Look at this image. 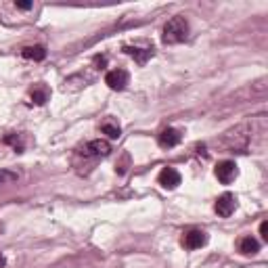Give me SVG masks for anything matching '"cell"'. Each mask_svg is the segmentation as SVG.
<instances>
[{
  "label": "cell",
  "instance_id": "cell-3",
  "mask_svg": "<svg viewBox=\"0 0 268 268\" xmlns=\"http://www.w3.org/2000/svg\"><path fill=\"white\" fill-rule=\"evenodd\" d=\"M235 208H237V197L233 193H222L214 203V210L220 218H228V216L235 212Z\"/></svg>",
  "mask_w": 268,
  "mask_h": 268
},
{
  "label": "cell",
  "instance_id": "cell-7",
  "mask_svg": "<svg viewBox=\"0 0 268 268\" xmlns=\"http://www.w3.org/2000/svg\"><path fill=\"white\" fill-rule=\"evenodd\" d=\"M181 140H183V134L178 132L176 128H165V130H161V134L157 136V143H159V147H163V149H172V147H176V145H181Z\"/></svg>",
  "mask_w": 268,
  "mask_h": 268
},
{
  "label": "cell",
  "instance_id": "cell-15",
  "mask_svg": "<svg viewBox=\"0 0 268 268\" xmlns=\"http://www.w3.org/2000/svg\"><path fill=\"white\" fill-rule=\"evenodd\" d=\"M260 235H262L264 241H268V222H266V220L260 224Z\"/></svg>",
  "mask_w": 268,
  "mask_h": 268
},
{
  "label": "cell",
  "instance_id": "cell-11",
  "mask_svg": "<svg viewBox=\"0 0 268 268\" xmlns=\"http://www.w3.org/2000/svg\"><path fill=\"white\" fill-rule=\"evenodd\" d=\"M21 55H23L25 59H32V61H42V59H46V48L40 46V44H36V46H25V48L21 50Z\"/></svg>",
  "mask_w": 268,
  "mask_h": 268
},
{
  "label": "cell",
  "instance_id": "cell-13",
  "mask_svg": "<svg viewBox=\"0 0 268 268\" xmlns=\"http://www.w3.org/2000/svg\"><path fill=\"white\" fill-rule=\"evenodd\" d=\"M32 103H36V105H44L46 101H48V88L46 86H38V88H34L32 91Z\"/></svg>",
  "mask_w": 268,
  "mask_h": 268
},
{
  "label": "cell",
  "instance_id": "cell-4",
  "mask_svg": "<svg viewBox=\"0 0 268 268\" xmlns=\"http://www.w3.org/2000/svg\"><path fill=\"white\" fill-rule=\"evenodd\" d=\"M130 82V73L126 69H111L105 75V84L111 88V91H124Z\"/></svg>",
  "mask_w": 268,
  "mask_h": 268
},
{
  "label": "cell",
  "instance_id": "cell-10",
  "mask_svg": "<svg viewBox=\"0 0 268 268\" xmlns=\"http://www.w3.org/2000/svg\"><path fill=\"white\" fill-rule=\"evenodd\" d=\"M239 251L243 253V256H256V253L260 251V243H258V239H253L251 235L243 237V239H239Z\"/></svg>",
  "mask_w": 268,
  "mask_h": 268
},
{
  "label": "cell",
  "instance_id": "cell-1",
  "mask_svg": "<svg viewBox=\"0 0 268 268\" xmlns=\"http://www.w3.org/2000/svg\"><path fill=\"white\" fill-rule=\"evenodd\" d=\"M189 34V21L181 15L172 17L168 23L163 25V34H161V42L163 44H178L183 42Z\"/></svg>",
  "mask_w": 268,
  "mask_h": 268
},
{
  "label": "cell",
  "instance_id": "cell-8",
  "mask_svg": "<svg viewBox=\"0 0 268 268\" xmlns=\"http://www.w3.org/2000/svg\"><path fill=\"white\" fill-rule=\"evenodd\" d=\"M159 185L163 187V189H176L178 185H181V174H178L174 168H163L161 172H159Z\"/></svg>",
  "mask_w": 268,
  "mask_h": 268
},
{
  "label": "cell",
  "instance_id": "cell-16",
  "mask_svg": "<svg viewBox=\"0 0 268 268\" xmlns=\"http://www.w3.org/2000/svg\"><path fill=\"white\" fill-rule=\"evenodd\" d=\"M15 7H17V9H23V11H28V9H32V3H15Z\"/></svg>",
  "mask_w": 268,
  "mask_h": 268
},
{
  "label": "cell",
  "instance_id": "cell-17",
  "mask_svg": "<svg viewBox=\"0 0 268 268\" xmlns=\"http://www.w3.org/2000/svg\"><path fill=\"white\" fill-rule=\"evenodd\" d=\"M5 264H7V260H5L3 253H0V266H5Z\"/></svg>",
  "mask_w": 268,
  "mask_h": 268
},
{
  "label": "cell",
  "instance_id": "cell-6",
  "mask_svg": "<svg viewBox=\"0 0 268 268\" xmlns=\"http://www.w3.org/2000/svg\"><path fill=\"white\" fill-rule=\"evenodd\" d=\"M82 153L86 157H107L111 153V145L103 138H97V140H91V143L82 149Z\"/></svg>",
  "mask_w": 268,
  "mask_h": 268
},
{
  "label": "cell",
  "instance_id": "cell-9",
  "mask_svg": "<svg viewBox=\"0 0 268 268\" xmlns=\"http://www.w3.org/2000/svg\"><path fill=\"white\" fill-rule=\"evenodd\" d=\"M124 53L132 57L138 65H145V63L153 57V50L151 48H136V46H124Z\"/></svg>",
  "mask_w": 268,
  "mask_h": 268
},
{
  "label": "cell",
  "instance_id": "cell-14",
  "mask_svg": "<svg viewBox=\"0 0 268 268\" xmlns=\"http://www.w3.org/2000/svg\"><path fill=\"white\" fill-rule=\"evenodd\" d=\"M13 181H17V172L0 168V185H7V183H13Z\"/></svg>",
  "mask_w": 268,
  "mask_h": 268
},
{
  "label": "cell",
  "instance_id": "cell-5",
  "mask_svg": "<svg viewBox=\"0 0 268 268\" xmlns=\"http://www.w3.org/2000/svg\"><path fill=\"white\" fill-rule=\"evenodd\" d=\"M208 243V235L199 231V228H191L183 235V247L185 249H199Z\"/></svg>",
  "mask_w": 268,
  "mask_h": 268
},
{
  "label": "cell",
  "instance_id": "cell-2",
  "mask_svg": "<svg viewBox=\"0 0 268 268\" xmlns=\"http://www.w3.org/2000/svg\"><path fill=\"white\" fill-rule=\"evenodd\" d=\"M214 174H216V178H218V181H220L222 185H231V183L235 181V178H237L239 170H237V163H235V161L224 159V161H220L218 165H216Z\"/></svg>",
  "mask_w": 268,
  "mask_h": 268
},
{
  "label": "cell",
  "instance_id": "cell-12",
  "mask_svg": "<svg viewBox=\"0 0 268 268\" xmlns=\"http://www.w3.org/2000/svg\"><path fill=\"white\" fill-rule=\"evenodd\" d=\"M101 132H103V134H107L109 138H120V134H122L120 126H118L116 122H111V120H107V122H103V124H101Z\"/></svg>",
  "mask_w": 268,
  "mask_h": 268
}]
</instances>
